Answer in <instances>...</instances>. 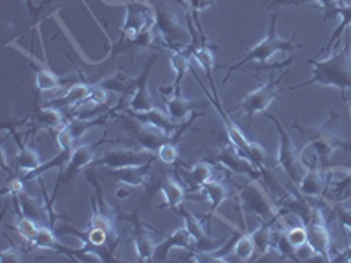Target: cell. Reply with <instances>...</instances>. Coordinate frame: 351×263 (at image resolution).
<instances>
[{"label": "cell", "mask_w": 351, "mask_h": 263, "mask_svg": "<svg viewBox=\"0 0 351 263\" xmlns=\"http://www.w3.org/2000/svg\"><path fill=\"white\" fill-rule=\"evenodd\" d=\"M335 120H339V114L330 111L328 120L322 125L304 127V125L293 123V128H297L300 136L306 139V146L300 151V160L304 164L307 158H311L307 162V168L319 167L324 171H328L334 165V153L339 151V149H350V144L335 134Z\"/></svg>", "instance_id": "obj_1"}, {"label": "cell", "mask_w": 351, "mask_h": 263, "mask_svg": "<svg viewBox=\"0 0 351 263\" xmlns=\"http://www.w3.org/2000/svg\"><path fill=\"white\" fill-rule=\"evenodd\" d=\"M307 65L311 67V74L304 83L291 86L290 90L304 86H313V84H319V86H330L337 88L344 97L346 93H351V40L350 34H344V40L341 49H335L330 55L324 56V58H313L307 62Z\"/></svg>", "instance_id": "obj_2"}, {"label": "cell", "mask_w": 351, "mask_h": 263, "mask_svg": "<svg viewBox=\"0 0 351 263\" xmlns=\"http://www.w3.org/2000/svg\"><path fill=\"white\" fill-rule=\"evenodd\" d=\"M208 81H209V84H211L213 95H211V92H209L208 88H206V84H202V90L206 92L208 99L211 100V104L215 105L216 112L219 114L221 121H223L225 130H227V137H228V140H230V144H234V146L237 148V151L243 153L246 158L252 160L253 164H255L256 167L260 168V171H265V158H267V153H265V149H263L260 144L252 142V140L247 139V137L243 134V130H241V128L230 120V116H228L227 112H225V109L221 108L218 90H216L215 81H213V76H208Z\"/></svg>", "instance_id": "obj_3"}, {"label": "cell", "mask_w": 351, "mask_h": 263, "mask_svg": "<svg viewBox=\"0 0 351 263\" xmlns=\"http://www.w3.org/2000/svg\"><path fill=\"white\" fill-rule=\"evenodd\" d=\"M278 14H280V12H278V11H276L274 14H272L271 27H269L267 36L263 37V39L260 40L258 44H256V46H253V48L246 53V56H244L243 60L237 62L236 65H232L230 71H228V74H227V76H225L223 84L227 83L228 77H230L232 74H234V72L237 71V68L244 67V65L250 64V62L267 64V62L271 60L272 56H274L278 51H290V49L295 48V44H293V40H285V39H281L280 36H278V30H276V25H278Z\"/></svg>", "instance_id": "obj_4"}, {"label": "cell", "mask_w": 351, "mask_h": 263, "mask_svg": "<svg viewBox=\"0 0 351 263\" xmlns=\"http://www.w3.org/2000/svg\"><path fill=\"white\" fill-rule=\"evenodd\" d=\"M265 118L274 123L276 132H278V136H280V149H278V160H276V164L285 174L288 175V179L290 183L299 184L300 179H302V175L306 174L307 167L302 164V160H300V153L297 151L295 144L291 140V137L288 136V132L285 130L283 125L280 123V120L272 116L271 112H265Z\"/></svg>", "instance_id": "obj_5"}, {"label": "cell", "mask_w": 351, "mask_h": 263, "mask_svg": "<svg viewBox=\"0 0 351 263\" xmlns=\"http://www.w3.org/2000/svg\"><path fill=\"white\" fill-rule=\"evenodd\" d=\"M156 9L152 8L144 0H130L127 4V14H125L121 32L130 42L141 36H146L155 28Z\"/></svg>", "instance_id": "obj_6"}, {"label": "cell", "mask_w": 351, "mask_h": 263, "mask_svg": "<svg viewBox=\"0 0 351 263\" xmlns=\"http://www.w3.org/2000/svg\"><path fill=\"white\" fill-rule=\"evenodd\" d=\"M241 205L246 212L256 216L260 221H271L276 223L280 216H278V209L274 208V203L267 197V193L263 192V188L258 183H247L241 188L239 192Z\"/></svg>", "instance_id": "obj_7"}, {"label": "cell", "mask_w": 351, "mask_h": 263, "mask_svg": "<svg viewBox=\"0 0 351 263\" xmlns=\"http://www.w3.org/2000/svg\"><path fill=\"white\" fill-rule=\"evenodd\" d=\"M304 227L307 230V244L313 247V251L316 256L325 262H332V240H330V231H328L327 225L322 211L313 208L311 216L304 221Z\"/></svg>", "instance_id": "obj_8"}, {"label": "cell", "mask_w": 351, "mask_h": 263, "mask_svg": "<svg viewBox=\"0 0 351 263\" xmlns=\"http://www.w3.org/2000/svg\"><path fill=\"white\" fill-rule=\"evenodd\" d=\"M155 30L160 40L171 46L172 49H181V46L184 44V28L181 25L180 16L174 9L167 8V5L156 8Z\"/></svg>", "instance_id": "obj_9"}, {"label": "cell", "mask_w": 351, "mask_h": 263, "mask_svg": "<svg viewBox=\"0 0 351 263\" xmlns=\"http://www.w3.org/2000/svg\"><path fill=\"white\" fill-rule=\"evenodd\" d=\"M281 77H278V79H269L267 83L260 84L256 90H253L252 93H247L243 102L237 105V109H241L246 114L247 125L252 123L253 116L258 114V112L267 111L269 105L278 99V95H280L278 84L281 83Z\"/></svg>", "instance_id": "obj_10"}, {"label": "cell", "mask_w": 351, "mask_h": 263, "mask_svg": "<svg viewBox=\"0 0 351 263\" xmlns=\"http://www.w3.org/2000/svg\"><path fill=\"white\" fill-rule=\"evenodd\" d=\"M153 155L148 149H130V148H112L102 153V156L95 160L97 167L121 168L128 165H143L152 162Z\"/></svg>", "instance_id": "obj_11"}, {"label": "cell", "mask_w": 351, "mask_h": 263, "mask_svg": "<svg viewBox=\"0 0 351 263\" xmlns=\"http://www.w3.org/2000/svg\"><path fill=\"white\" fill-rule=\"evenodd\" d=\"M215 160L219 165H223L228 171L236 172V174H244L250 175L253 179H256L260 175V168L253 164L252 160L246 158L241 151H237V148L234 144H225L219 148V151L216 153Z\"/></svg>", "instance_id": "obj_12"}, {"label": "cell", "mask_w": 351, "mask_h": 263, "mask_svg": "<svg viewBox=\"0 0 351 263\" xmlns=\"http://www.w3.org/2000/svg\"><path fill=\"white\" fill-rule=\"evenodd\" d=\"M160 93H162V99L165 102V112L178 123L192 118L193 114H197L193 111L202 108V104H199L195 100L186 99V97H183V93H174V88L162 86L160 88Z\"/></svg>", "instance_id": "obj_13"}, {"label": "cell", "mask_w": 351, "mask_h": 263, "mask_svg": "<svg viewBox=\"0 0 351 263\" xmlns=\"http://www.w3.org/2000/svg\"><path fill=\"white\" fill-rule=\"evenodd\" d=\"M153 62H155V58H152V60L148 62V65H146V68H144L143 72V76L137 81L136 92H134V95H132L130 99V104H128V109H130L132 114H143V112H148L152 111V109H155L152 93H149L148 90V76Z\"/></svg>", "instance_id": "obj_14"}, {"label": "cell", "mask_w": 351, "mask_h": 263, "mask_svg": "<svg viewBox=\"0 0 351 263\" xmlns=\"http://www.w3.org/2000/svg\"><path fill=\"white\" fill-rule=\"evenodd\" d=\"M99 148V142L95 144H80L77 148L72 149L71 158H69L67 165V172H65V183H71V179L76 174H80L84 167L92 164L93 160H95V149Z\"/></svg>", "instance_id": "obj_15"}, {"label": "cell", "mask_w": 351, "mask_h": 263, "mask_svg": "<svg viewBox=\"0 0 351 263\" xmlns=\"http://www.w3.org/2000/svg\"><path fill=\"white\" fill-rule=\"evenodd\" d=\"M328 186V174L327 171L319 167L307 168L306 174L302 175L300 183L297 184L299 192L306 197H324L325 190Z\"/></svg>", "instance_id": "obj_16"}, {"label": "cell", "mask_w": 351, "mask_h": 263, "mask_svg": "<svg viewBox=\"0 0 351 263\" xmlns=\"http://www.w3.org/2000/svg\"><path fill=\"white\" fill-rule=\"evenodd\" d=\"M92 183L95 186L97 193H99V203H97V199H93V214L92 219H90V228H100V230H104L109 237L116 236V223H114V214H112V209L109 208L108 203L104 200L100 199V188H97L95 181L92 177Z\"/></svg>", "instance_id": "obj_17"}, {"label": "cell", "mask_w": 351, "mask_h": 263, "mask_svg": "<svg viewBox=\"0 0 351 263\" xmlns=\"http://www.w3.org/2000/svg\"><path fill=\"white\" fill-rule=\"evenodd\" d=\"M172 247H181V249H186V251L193 253L197 249V244L193 240V237L190 236V231L186 230V227L178 228V230L169 236L167 239L162 240L160 244H156L155 251V260H165L167 258V253L171 251Z\"/></svg>", "instance_id": "obj_18"}, {"label": "cell", "mask_w": 351, "mask_h": 263, "mask_svg": "<svg viewBox=\"0 0 351 263\" xmlns=\"http://www.w3.org/2000/svg\"><path fill=\"white\" fill-rule=\"evenodd\" d=\"M153 160L148 162V164L143 165H128V167H121V168H109L112 177L118 179V183H121L123 186H143L148 181L149 175V167H152Z\"/></svg>", "instance_id": "obj_19"}, {"label": "cell", "mask_w": 351, "mask_h": 263, "mask_svg": "<svg viewBox=\"0 0 351 263\" xmlns=\"http://www.w3.org/2000/svg\"><path fill=\"white\" fill-rule=\"evenodd\" d=\"M134 247H136L137 260L144 263H149L155 260L156 244L153 240V236L149 234V228L144 227V223L136 225L134 231Z\"/></svg>", "instance_id": "obj_20"}, {"label": "cell", "mask_w": 351, "mask_h": 263, "mask_svg": "<svg viewBox=\"0 0 351 263\" xmlns=\"http://www.w3.org/2000/svg\"><path fill=\"white\" fill-rule=\"evenodd\" d=\"M197 192H199L200 195L208 197L209 203H211L208 216L215 214V212L219 209V205L228 199V188L225 186V184L219 183V181L209 179L208 183H204Z\"/></svg>", "instance_id": "obj_21"}, {"label": "cell", "mask_w": 351, "mask_h": 263, "mask_svg": "<svg viewBox=\"0 0 351 263\" xmlns=\"http://www.w3.org/2000/svg\"><path fill=\"white\" fill-rule=\"evenodd\" d=\"M180 174L183 175V179L190 186L199 190L204 183H208L211 179L213 165L208 164V162H199V164H193L192 167H181Z\"/></svg>", "instance_id": "obj_22"}, {"label": "cell", "mask_w": 351, "mask_h": 263, "mask_svg": "<svg viewBox=\"0 0 351 263\" xmlns=\"http://www.w3.org/2000/svg\"><path fill=\"white\" fill-rule=\"evenodd\" d=\"M330 12H334L335 16L341 18V23L335 27V30L332 32L330 39H328L327 46L322 49V53H330L332 48L335 46V42H339L341 36H343V34H346L348 28L351 27V2L346 5H335ZM330 12H328V14H330Z\"/></svg>", "instance_id": "obj_23"}, {"label": "cell", "mask_w": 351, "mask_h": 263, "mask_svg": "<svg viewBox=\"0 0 351 263\" xmlns=\"http://www.w3.org/2000/svg\"><path fill=\"white\" fill-rule=\"evenodd\" d=\"M178 212L183 216L184 227H186V230L190 231V236H192L193 240H195V244H197L195 251H199L200 247L206 246V244H209V237H208V234H206V228H204L202 221H200V219H197L195 216L188 211V209H184L183 205L178 209Z\"/></svg>", "instance_id": "obj_24"}, {"label": "cell", "mask_w": 351, "mask_h": 263, "mask_svg": "<svg viewBox=\"0 0 351 263\" xmlns=\"http://www.w3.org/2000/svg\"><path fill=\"white\" fill-rule=\"evenodd\" d=\"M32 244L36 247H39V249H49V251H56V253H64L67 251L69 255H76V249H67V247L62 246L58 240H56L55 234H53V230L49 227H44V225H40L39 230H37V236L34 237Z\"/></svg>", "instance_id": "obj_25"}, {"label": "cell", "mask_w": 351, "mask_h": 263, "mask_svg": "<svg viewBox=\"0 0 351 263\" xmlns=\"http://www.w3.org/2000/svg\"><path fill=\"white\" fill-rule=\"evenodd\" d=\"M160 190H162V195H164L165 203H167L172 211H178V209L183 205L184 190L180 184V181H176L174 177H167L165 181H162Z\"/></svg>", "instance_id": "obj_26"}, {"label": "cell", "mask_w": 351, "mask_h": 263, "mask_svg": "<svg viewBox=\"0 0 351 263\" xmlns=\"http://www.w3.org/2000/svg\"><path fill=\"white\" fill-rule=\"evenodd\" d=\"M171 68L174 71V93H181V79L190 68V60L184 49H172L171 53Z\"/></svg>", "instance_id": "obj_27"}, {"label": "cell", "mask_w": 351, "mask_h": 263, "mask_svg": "<svg viewBox=\"0 0 351 263\" xmlns=\"http://www.w3.org/2000/svg\"><path fill=\"white\" fill-rule=\"evenodd\" d=\"M90 93H92V84L88 83H76L72 84L64 95V99L55 102V105H77L83 104L86 100H90Z\"/></svg>", "instance_id": "obj_28"}, {"label": "cell", "mask_w": 351, "mask_h": 263, "mask_svg": "<svg viewBox=\"0 0 351 263\" xmlns=\"http://www.w3.org/2000/svg\"><path fill=\"white\" fill-rule=\"evenodd\" d=\"M12 197H18V209H20L25 216H28V218H32L34 221L40 223V219H43L44 216V208L39 200L34 199L32 195H25L23 192Z\"/></svg>", "instance_id": "obj_29"}, {"label": "cell", "mask_w": 351, "mask_h": 263, "mask_svg": "<svg viewBox=\"0 0 351 263\" xmlns=\"http://www.w3.org/2000/svg\"><path fill=\"white\" fill-rule=\"evenodd\" d=\"M40 165H43V162H40L39 158V153L34 148H30V146L21 144L20 151H18L16 155V167L20 168V171H27L28 174V172L37 171Z\"/></svg>", "instance_id": "obj_30"}, {"label": "cell", "mask_w": 351, "mask_h": 263, "mask_svg": "<svg viewBox=\"0 0 351 263\" xmlns=\"http://www.w3.org/2000/svg\"><path fill=\"white\" fill-rule=\"evenodd\" d=\"M37 123L43 128H62L65 125V118L58 108H44L36 112Z\"/></svg>", "instance_id": "obj_31"}, {"label": "cell", "mask_w": 351, "mask_h": 263, "mask_svg": "<svg viewBox=\"0 0 351 263\" xmlns=\"http://www.w3.org/2000/svg\"><path fill=\"white\" fill-rule=\"evenodd\" d=\"M272 225L271 221H262L258 228L252 231V237L255 240V246L260 253H267L269 249H272Z\"/></svg>", "instance_id": "obj_32"}, {"label": "cell", "mask_w": 351, "mask_h": 263, "mask_svg": "<svg viewBox=\"0 0 351 263\" xmlns=\"http://www.w3.org/2000/svg\"><path fill=\"white\" fill-rule=\"evenodd\" d=\"M256 246H255V240H253L252 234H244V236H239L234 242V256L241 262H247V260L252 258L253 253H255Z\"/></svg>", "instance_id": "obj_33"}, {"label": "cell", "mask_w": 351, "mask_h": 263, "mask_svg": "<svg viewBox=\"0 0 351 263\" xmlns=\"http://www.w3.org/2000/svg\"><path fill=\"white\" fill-rule=\"evenodd\" d=\"M36 84L40 92H53L62 86V79L48 68H39L36 72Z\"/></svg>", "instance_id": "obj_34"}, {"label": "cell", "mask_w": 351, "mask_h": 263, "mask_svg": "<svg viewBox=\"0 0 351 263\" xmlns=\"http://www.w3.org/2000/svg\"><path fill=\"white\" fill-rule=\"evenodd\" d=\"M40 223H37V221H34L32 218H28V216H25L23 212L20 211V218H18L16 221V228H18V234H20L23 239L30 240L32 242L34 237L37 236V230H39Z\"/></svg>", "instance_id": "obj_35"}, {"label": "cell", "mask_w": 351, "mask_h": 263, "mask_svg": "<svg viewBox=\"0 0 351 263\" xmlns=\"http://www.w3.org/2000/svg\"><path fill=\"white\" fill-rule=\"evenodd\" d=\"M193 58H195L197 64L204 68V72H206L208 76H211V71L213 67H215V53H213L206 44L200 46L199 49H193Z\"/></svg>", "instance_id": "obj_36"}, {"label": "cell", "mask_w": 351, "mask_h": 263, "mask_svg": "<svg viewBox=\"0 0 351 263\" xmlns=\"http://www.w3.org/2000/svg\"><path fill=\"white\" fill-rule=\"evenodd\" d=\"M335 218L341 223V227L348 231L351 236V205L348 200H343V202H337L334 208Z\"/></svg>", "instance_id": "obj_37"}, {"label": "cell", "mask_w": 351, "mask_h": 263, "mask_svg": "<svg viewBox=\"0 0 351 263\" xmlns=\"http://www.w3.org/2000/svg\"><path fill=\"white\" fill-rule=\"evenodd\" d=\"M156 156H158L160 162H164L165 165H174L176 162H178V156H180L178 155V148H176L174 139L162 144L158 148V151H156Z\"/></svg>", "instance_id": "obj_38"}, {"label": "cell", "mask_w": 351, "mask_h": 263, "mask_svg": "<svg viewBox=\"0 0 351 263\" xmlns=\"http://www.w3.org/2000/svg\"><path fill=\"white\" fill-rule=\"evenodd\" d=\"M287 239L291 246L299 249L304 244H307V230L302 223L293 225V227L287 228Z\"/></svg>", "instance_id": "obj_39"}, {"label": "cell", "mask_w": 351, "mask_h": 263, "mask_svg": "<svg viewBox=\"0 0 351 263\" xmlns=\"http://www.w3.org/2000/svg\"><path fill=\"white\" fill-rule=\"evenodd\" d=\"M108 100V88L104 84H92V93H90V102L93 105L104 104Z\"/></svg>", "instance_id": "obj_40"}, {"label": "cell", "mask_w": 351, "mask_h": 263, "mask_svg": "<svg viewBox=\"0 0 351 263\" xmlns=\"http://www.w3.org/2000/svg\"><path fill=\"white\" fill-rule=\"evenodd\" d=\"M109 236L106 234L104 230H100V228H90V231H88V242L93 244V246H104L106 242H108Z\"/></svg>", "instance_id": "obj_41"}, {"label": "cell", "mask_w": 351, "mask_h": 263, "mask_svg": "<svg viewBox=\"0 0 351 263\" xmlns=\"http://www.w3.org/2000/svg\"><path fill=\"white\" fill-rule=\"evenodd\" d=\"M309 2H313L315 5H318V8L324 11V14H328V12L335 8V5L339 4V0H309Z\"/></svg>", "instance_id": "obj_42"}, {"label": "cell", "mask_w": 351, "mask_h": 263, "mask_svg": "<svg viewBox=\"0 0 351 263\" xmlns=\"http://www.w3.org/2000/svg\"><path fill=\"white\" fill-rule=\"evenodd\" d=\"M0 260L4 263L18 262V260H20V249H16V247L5 249V251H2V255H0Z\"/></svg>", "instance_id": "obj_43"}, {"label": "cell", "mask_w": 351, "mask_h": 263, "mask_svg": "<svg viewBox=\"0 0 351 263\" xmlns=\"http://www.w3.org/2000/svg\"><path fill=\"white\" fill-rule=\"evenodd\" d=\"M188 2L195 11H202V9H208L213 5V0H188Z\"/></svg>", "instance_id": "obj_44"}, {"label": "cell", "mask_w": 351, "mask_h": 263, "mask_svg": "<svg viewBox=\"0 0 351 263\" xmlns=\"http://www.w3.org/2000/svg\"><path fill=\"white\" fill-rule=\"evenodd\" d=\"M332 262H351V246H348L339 255L332 256Z\"/></svg>", "instance_id": "obj_45"}, {"label": "cell", "mask_w": 351, "mask_h": 263, "mask_svg": "<svg viewBox=\"0 0 351 263\" xmlns=\"http://www.w3.org/2000/svg\"><path fill=\"white\" fill-rule=\"evenodd\" d=\"M116 195H118V199H127L128 197V192H123V190H118V192H116Z\"/></svg>", "instance_id": "obj_46"}, {"label": "cell", "mask_w": 351, "mask_h": 263, "mask_svg": "<svg viewBox=\"0 0 351 263\" xmlns=\"http://www.w3.org/2000/svg\"><path fill=\"white\" fill-rule=\"evenodd\" d=\"M25 2H27V5H28V9H30V12H32V14H36V11H34V5H32V0H25Z\"/></svg>", "instance_id": "obj_47"}]
</instances>
